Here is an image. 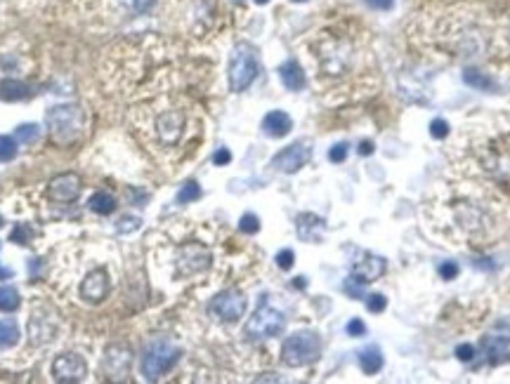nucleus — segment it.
I'll list each match as a JSON object with an SVG mask.
<instances>
[{
	"label": "nucleus",
	"instance_id": "f257e3e1",
	"mask_svg": "<svg viewBox=\"0 0 510 384\" xmlns=\"http://www.w3.org/2000/svg\"><path fill=\"white\" fill-rule=\"evenodd\" d=\"M45 123H47V132H50V137L57 144H71L81 137L85 114L81 111V106L60 104L47 111Z\"/></svg>",
	"mask_w": 510,
	"mask_h": 384
},
{
	"label": "nucleus",
	"instance_id": "20e7f679",
	"mask_svg": "<svg viewBox=\"0 0 510 384\" xmlns=\"http://www.w3.org/2000/svg\"><path fill=\"white\" fill-rule=\"evenodd\" d=\"M258 57H255L253 47L241 42V45L234 47L232 57H230V71H227V78H230V90L232 92H243L253 85V81L258 78Z\"/></svg>",
	"mask_w": 510,
	"mask_h": 384
},
{
	"label": "nucleus",
	"instance_id": "a878e982",
	"mask_svg": "<svg viewBox=\"0 0 510 384\" xmlns=\"http://www.w3.org/2000/svg\"><path fill=\"white\" fill-rule=\"evenodd\" d=\"M31 238H34V229H31L29 224H24V222L14 224V229L10 231V241L17 243V245H29Z\"/></svg>",
	"mask_w": 510,
	"mask_h": 384
},
{
	"label": "nucleus",
	"instance_id": "f8f14e48",
	"mask_svg": "<svg viewBox=\"0 0 510 384\" xmlns=\"http://www.w3.org/2000/svg\"><path fill=\"white\" fill-rule=\"evenodd\" d=\"M111 285H109V274L106 269H93L88 276L81 281V297L88 304H102L109 295Z\"/></svg>",
	"mask_w": 510,
	"mask_h": 384
},
{
	"label": "nucleus",
	"instance_id": "393cba45",
	"mask_svg": "<svg viewBox=\"0 0 510 384\" xmlns=\"http://www.w3.org/2000/svg\"><path fill=\"white\" fill-rule=\"evenodd\" d=\"M21 304V297L14 287L10 285H0V311L10 313V311H17Z\"/></svg>",
	"mask_w": 510,
	"mask_h": 384
},
{
	"label": "nucleus",
	"instance_id": "7c9ffc66",
	"mask_svg": "<svg viewBox=\"0 0 510 384\" xmlns=\"http://www.w3.org/2000/svg\"><path fill=\"white\" fill-rule=\"evenodd\" d=\"M140 224H142L140 217L125 215V217H121L119 224H116V231H119V233H132V231H137V229H140Z\"/></svg>",
	"mask_w": 510,
	"mask_h": 384
},
{
	"label": "nucleus",
	"instance_id": "cd10ccee",
	"mask_svg": "<svg viewBox=\"0 0 510 384\" xmlns=\"http://www.w3.org/2000/svg\"><path fill=\"white\" fill-rule=\"evenodd\" d=\"M199 199H201V186L196 182H187L178 191V203H182V205H187L191 201H199Z\"/></svg>",
	"mask_w": 510,
	"mask_h": 384
},
{
	"label": "nucleus",
	"instance_id": "49530a36",
	"mask_svg": "<svg viewBox=\"0 0 510 384\" xmlns=\"http://www.w3.org/2000/svg\"><path fill=\"white\" fill-rule=\"evenodd\" d=\"M293 3H307V0H293Z\"/></svg>",
	"mask_w": 510,
	"mask_h": 384
},
{
	"label": "nucleus",
	"instance_id": "f704fd0d",
	"mask_svg": "<svg viewBox=\"0 0 510 384\" xmlns=\"http://www.w3.org/2000/svg\"><path fill=\"white\" fill-rule=\"evenodd\" d=\"M385 307H387V300L382 295H369V297H366V309H369L371 313L385 311Z\"/></svg>",
	"mask_w": 510,
	"mask_h": 384
},
{
	"label": "nucleus",
	"instance_id": "6ab92c4d",
	"mask_svg": "<svg viewBox=\"0 0 510 384\" xmlns=\"http://www.w3.org/2000/svg\"><path fill=\"white\" fill-rule=\"evenodd\" d=\"M31 97V88L21 81H14V78H5L0 83V99L3 101H24Z\"/></svg>",
	"mask_w": 510,
	"mask_h": 384
},
{
	"label": "nucleus",
	"instance_id": "f3484780",
	"mask_svg": "<svg viewBox=\"0 0 510 384\" xmlns=\"http://www.w3.org/2000/svg\"><path fill=\"white\" fill-rule=\"evenodd\" d=\"M324 231V220L317 215H312V212H302V215H298V236L302 238V241H319V236H321Z\"/></svg>",
	"mask_w": 510,
	"mask_h": 384
},
{
	"label": "nucleus",
	"instance_id": "9d476101",
	"mask_svg": "<svg viewBox=\"0 0 510 384\" xmlns=\"http://www.w3.org/2000/svg\"><path fill=\"white\" fill-rule=\"evenodd\" d=\"M83 191V182L76 172H62L57 177L50 179L47 184V196H50L55 203H71L81 196Z\"/></svg>",
	"mask_w": 510,
	"mask_h": 384
},
{
	"label": "nucleus",
	"instance_id": "c9c22d12",
	"mask_svg": "<svg viewBox=\"0 0 510 384\" xmlns=\"http://www.w3.org/2000/svg\"><path fill=\"white\" fill-rule=\"evenodd\" d=\"M328 158H331L333 163H343L345 158H348V144L340 142L336 146H331V151H328Z\"/></svg>",
	"mask_w": 510,
	"mask_h": 384
},
{
	"label": "nucleus",
	"instance_id": "72a5a7b5",
	"mask_svg": "<svg viewBox=\"0 0 510 384\" xmlns=\"http://www.w3.org/2000/svg\"><path fill=\"white\" fill-rule=\"evenodd\" d=\"M154 3H156V0H123L125 8L132 10L135 14H145L147 10L154 8Z\"/></svg>",
	"mask_w": 510,
	"mask_h": 384
},
{
	"label": "nucleus",
	"instance_id": "7ed1b4c3",
	"mask_svg": "<svg viewBox=\"0 0 510 384\" xmlns=\"http://www.w3.org/2000/svg\"><path fill=\"white\" fill-rule=\"evenodd\" d=\"M180 349L166 337H156L145 346L142 354V375L149 382H156L163 372H168L170 368L178 363Z\"/></svg>",
	"mask_w": 510,
	"mask_h": 384
},
{
	"label": "nucleus",
	"instance_id": "b1692460",
	"mask_svg": "<svg viewBox=\"0 0 510 384\" xmlns=\"http://www.w3.org/2000/svg\"><path fill=\"white\" fill-rule=\"evenodd\" d=\"M485 349L489 354V361H491V363H498L501 356H508V340L506 337H487Z\"/></svg>",
	"mask_w": 510,
	"mask_h": 384
},
{
	"label": "nucleus",
	"instance_id": "79ce46f5",
	"mask_svg": "<svg viewBox=\"0 0 510 384\" xmlns=\"http://www.w3.org/2000/svg\"><path fill=\"white\" fill-rule=\"evenodd\" d=\"M374 153V142H361L359 144V156H371Z\"/></svg>",
	"mask_w": 510,
	"mask_h": 384
},
{
	"label": "nucleus",
	"instance_id": "9b49d317",
	"mask_svg": "<svg viewBox=\"0 0 510 384\" xmlns=\"http://www.w3.org/2000/svg\"><path fill=\"white\" fill-rule=\"evenodd\" d=\"M52 375L57 382H81L88 375V366L85 359L78 354H60L52 363Z\"/></svg>",
	"mask_w": 510,
	"mask_h": 384
},
{
	"label": "nucleus",
	"instance_id": "58836bf2",
	"mask_svg": "<svg viewBox=\"0 0 510 384\" xmlns=\"http://www.w3.org/2000/svg\"><path fill=\"white\" fill-rule=\"evenodd\" d=\"M364 333H366V325L361 318H352V321L348 323V335H352V337H361Z\"/></svg>",
	"mask_w": 510,
	"mask_h": 384
},
{
	"label": "nucleus",
	"instance_id": "de8ad7c7",
	"mask_svg": "<svg viewBox=\"0 0 510 384\" xmlns=\"http://www.w3.org/2000/svg\"><path fill=\"white\" fill-rule=\"evenodd\" d=\"M234 3H243V0H234Z\"/></svg>",
	"mask_w": 510,
	"mask_h": 384
},
{
	"label": "nucleus",
	"instance_id": "423d86ee",
	"mask_svg": "<svg viewBox=\"0 0 510 384\" xmlns=\"http://www.w3.org/2000/svg\"><path fill=\"white\" fill-rule=\"evenodd\" d=\"M208 311H210V316L217 318V321L236 323V321H241L243 313H246V297H243V292L234 290V287L222 290L210 300Z\"/></svg>",
	"mask_w": 510,
	"mask_h": 384
},
{
	"label": "nucleus",
	"instance_id": "ddd939ff",
	"mask_svg": "<svg viewBox=\"0 0 510 384\" xmlns=\"http://www.w3.org/2000/svg\"><path fill=\"white\" fill-rule=\"evenodd\" d=\"M385 259L380 257V255H374V253H361V257L357 262L352 264V279L357 281V283L366 285V283H374V281H378L382 274H385Z\"/></svg>",
	"mask_w": 510,
	"mask_h": 384
},
{
	"label": "nucleus",
	"instance_id": "e433bc0d",
	"mask_svg": "<svg viewBox=\"0 0 510 384\" xmlns=\"http://www.w3.org/2000/svg\"><path fill=\"white\" fill-rule=\"evenodd\" d=\"M439 276H442L444 281H454L456 276H459V264H456V262L439 264Z\"/></svg>",
	"mask_w": 510,
	"mask_h": 384
},
{
	"label": "nucleus",
	"instance_id": "dca6fc26",
	"mask_svg": "<svg viewBox=\"0 0 510 384\" xmlns=\"http://www.w3.org/2000/svg\"><path fill=\"white\" fill-rule=\"evenodd\" d=\"M291 127H293V120H291V116L286 114V111H269V114L263 118L265 135L274 137V140L286 137L291 132Z\"/></svg>",
	"mask_w": 510,
	"mask_h": 384
},
{
	"label": "nucleus",
	"instance_id": "09e8293b",
	"mask_svg": "<svg viewBox=\"0 0 510 384\" xmlns=\"http://www.w3.org/2000/svg\"><path fill=\"white\" fill-rule=\"evenodd\" d=\"M0 227H3V217H0Z\"/></svg>",
	"mask_w": 510,
	"mask_h": 384
},
{
	"label": "nucleus",
	"instance_id": "4c0bfd02",
	"mask_svg": "<svg viewBox=\"0 0 510 384\" xmlns=\"http://www.w3.org/2000/svg\"><path fill=\"white\" fill-rule=\"evenodd\" d=\"M456 359L463 361V363L472 361V359H475V346H472V344H459V346H456Z\"/></svg>",
	"mask_w": 510,
	"mask_h": 384
},
{
	"label": "nucleus",
	"instance_id": "f03ea898",
	"mask_svg": "<svg viewBox=\"0 0 510 384\" xmlns=\"http://www.w3.org/2000/svg\"><path fill=\"white\" fill-rule=\"evenodd\" d=\"M321 356V340L312 330H298L281 346V361L289 368L310 366Z\"/></svg>",
	"mask_w": 510,
	"mask_h": 384
},
{
	"label": "nucleus",
	"instance_id": "aec40b11",
	"mask_svg": "<svg viewBox=\"0 0 510 384\" xmlns=\"http://www.w3.org/2000/svg\"><path fill=\"white\" fill-rule=\"evenodd\" d=\"M359 366L366 375H376V372L382 368V351L378 346H366L359 354Z\"/></svg>",
	"mask_w": 510,
	"mask_h": 384
},
{
	"label": "nucleus",
	"instance_id": "2eb2a0df",
	"mask_svg": "<svg viewBox=\"0 0 510 384\" xmlns=\"http://www.w3.org/2000/svg\"><path fill=\"white\" fill-rule=\"evenodd\" d=\"M55 333H57V325L52 323V318L40 316L38 311L31 313V318H29V340H31V344L50 342V340L55 337Z\"/></svg>",
	"mask_w": 510,
	"mask_h": 384
},
{
	"label": "nucleus",
	"instance_id": "2f4dec72",
	"mask_svg": "<svg viewBox=\"0 0 510 384\" xmlns=\"http://www.w3.org/2000/svg\"><path fill=\"white\" fill-rule=\"evenodd\" d=\"M293 262H295V255H293V250H291V248H284V250H279V253H276V264H279V269L289 271L291 266H293Z\"/></svg>",
	"mask_w": 510,
	"mask_h": 384
},
{
	"label": "nucleus",
	"instance_id": "412c9836",
	"mask_svg": "<svg viewBox=\"0 0 510 384\" xmlns=\"http://www.w3.org/2000/svg\"><path fill=\"white\" fill-rule=\"evenodd\" d=\"M88 207L97 215H111L116 210V199L109 194V191H95L88 201Z\"/></svg>",
	"mask_w": 510,
	"mask_h": 384
},
{
	"label": "nucleus",
	"instance_id": "0eeeda50",
	"mask_svg": "<svg viewBox=\"0 0 510 384\" xmlns=\"http://www.w3.org/2000/svg\"><path fill=\"white\" fill-rule=\"evenodd\" d=\"M212 255L204 243H184L178 250V257H175V266H178L180 276H196L204 274L210 269Z\"/></svg>",
	"mask_w": 510,
	"mask_h": 384
},
{
	"label": "nucleus",
	"instance_id": "39448f33",
	"mask_svg": "<svg viewBox=\"0 0 510 384\" xmlns=\"http://www.w3.org/2000/svg\"><path fill=\"white\" fill-rule=\"evenodd\" d=\"M286 328V318L279 309L269 307L267 302H263L251 318H248L246 328H243V335H246L251 342H260V340H269L281 335Z\"/></svg>",
	"mask_w": 510,
	"mask_h": 384
},
{
	"label": "nucleus",
	"instance_id": "c756f323",
	"mask_svg": "<svg viewBox=\"0 0 510 384\" xmlns=\"http://www.w3.org/2000/svg\"><path fill=\"white\" fill-rule=\"evenodd\" d=\"M239 229H241L243 233H248V236H253V233L260 231V220L253 215V212H246V215L239 220Z\"/></svg>",
	"mask_w": 510,
	"mask_h": 384
},
{
	"label": "nucleus",
	"instance_id": "bb28decb",
	"mask_svg": "<svg viewBox=\"0 0 510 384\" xmlns=\"http://www.w3.org/2000/svg\"><path fill=\"white\" fill-rule=\"evenodd\" d=\"M14 137L21 142V144H34L38 142L40 132H38V125H34V123H26V125H19L17 130H14Z\"/></svg>",
	"mask_w": 510,
	"mask_h": 384
},
{
	"label": "nucleus",
	"instance_id": "4468645a",
	"mask_svg": "<svg viewBox=\"0 0 510 384\" xmlns=\"http://www.w3.org/2000/svg\"><path fill=\"white\" fill-rule=\"evenodd\" d=\"M184 130V114L182 111H166L158 116L156 120V132L158 140L163 144H178Z\"/></svg>",
	"mask_w": 510,
	"mask_h": 384
},
{
	"label": "nucleus",
	"instance_id": "5701e85b",
	"mask_svg": "<svg viewBox=\"0 0 510 384\" xmlns=\"http://www.w3.org/2000/svg\"><path fill=\"white\" fill-rule=\"evenodd\" d=\"M463 81L465 85H470V88L475 90H482V92H489V90H494V81L487 76V73L482 71H475V68H465L463 71Z\"/></svg>",
	"mask_w": 510,
	"mask_h": 384
},
{
	"label": "nucleus",
	"instance_id": "a19ab883",
	"mask_svg": "<svg viewBox=\"0 0 510 384\" xmlns=\"http://www.w3.org/2000/svg\"><path fill=\"white\" fill-rule=\"evenodd\" d=\"M364 3L374 10H390L395 5V0H364Z\"/></svg>",
	"mask_w": 510,
	"mask_h": 384
},
{
	"label": "nucleus",
	"instance_id": "c85d7f7f",
	"mask_svg": "<svg viewBox=\"0 0 510 384\" xmlns=\"http://www.w3.org/2000/svg\"><path fill=\"white\" fill-rule=\"evenodd\" d=\"M17 156V144H14L12 137L0 135V163H8Z\"/></svg>",
	"mask_w": 510,
	"mask_h": 384
},
{
	"label": "nucleus",
	"instance_id": "37998d69",
	"mask_svg": "<svg viewBox=\"0 0 510 384\" xmlns=\"http://www.w3.org/2000/svg\"><path fill=\"white\" fill-rule=\"evenodd\" d=\"M8 279H12V269L0 264V281H8Z\"/></svg>",
	"mask_w": 510,
	"mask_h": 384
},
{
	"label": "nucleus",
	"instance_id": "473e14b6",
	"mask_svg": "<svg viewBox=\"0 0 510 384\" xmlns=\"http://www.w3.org/2000/svg\"><path fill=\"white\" fill-rule=\"evenodd\" d=\"M430 135H433L435 140H444V137L449 135V123L444 118H435L430 123Z\"/></svg>",
	"mask_w": 510,
	"mask_h": 384
},
{
	"label": "nucleus",
	"instance_id": "6e6552de",
	"mask_svg": "<svg viewBox=\"0 0 510 384\" xmlns=\"http://www.w3.org/2000/svg\"><path fill=\"white\" fill-rule=\"evenodd\" d=\"M130 366H132L130 346H123V344L106 346L102 368H104V375L109 377L111 382H123L127 377V372H130Z\"/></svg>",
	"mask_w": 510,
	"mask_h": 384
},
{
	"label": "nucleus",
	"instance_id": "1a4fd4ad",
	"mask_svg": "<svg viewBox=\"0 0 510 384\" xmlns=\"http://www.w3.org/2000/svg\"><path fill=\"white\" fill-rule=\"evenodd\" d=\"M310 158H312L310 144L295 142V144H291V146H286L284 151L276 153V156L272 158V168H276L279 172L293 175L300 168H305V165L310 163Z\"/></svg>",
	"mask_w": 510,
	"mask_h": 384
},
{
	"label": "nucleus",
	"instance_id": "a211bd4d",
	"mask_svg": "<svg viewBox=\"0 0 510 384\" xmlns=\"http://www.w3.org/2000/svg\"><path fill=\"white\" fill-rule=\"evenodd\" d=\"M279 78H281V83H284L289 90H293V92L305 88V71H302V66L295 60H289V62L281 64Z\"/></svg>",
	"mask_w": 510,
	"mask_h": 384
},
{
	"label": "nucleus",
	"instance_id": "c03bdc74",
	"mask_svg": "<svg viewBox=\"0 0 510 384\" xmlns=\"http://www.w3.org/2000/svg\"><path fill=\"white\" fill-rule=\"evenodd\" d=\"M295 287H305V279H295Z\"/></svg>",
	"mask_w": 510,
	"mask_h": 384
},
{
	"label": "nucleus",
	"instance_id": "a18cd8bd",
	"mask_svg": "<svg viewBox=\"0 0 510 384\" xmlns=\"http://www.w3.org/2000/svg\"><path fill=\"white\" fill-rule=\"evenodd\" d=\"M255 3H258V5H267L269 0H255Z\"/></svg>",
	"mask_w": 510,
	"mask_h": 384
},
{
	"label": "nucleus",
	"instance_id": "ea45409f",
	"mask_svg": "<svg viewBox=\"0 0 510 384\" xmlns=\"http://www.w3.org/2000/svg\"><path fill=\"white\" fill-rule=\"evenodd\" d=\"M230 161H232L230 149H217V151L212 153V163H215V165H227Z\"/></svg>",
	"mask_w": 510,
	"mask_h": 384
},
{
	"label": "nucleus",
	"instance_id": "4be33fe9",
	"mask_svg": "<svg viewBox=\"0 0 510 384\" xmlns=\"http://www.w3.org/2000/svg\"><path fill=\"white\" fill-rule=\"evenodd\" d=\"M19 342V328L12 318H3L0 321V349H10Z\"/></svg>",
	"mask_w": 510,
	"mask_h": 384
}]
</instances>
